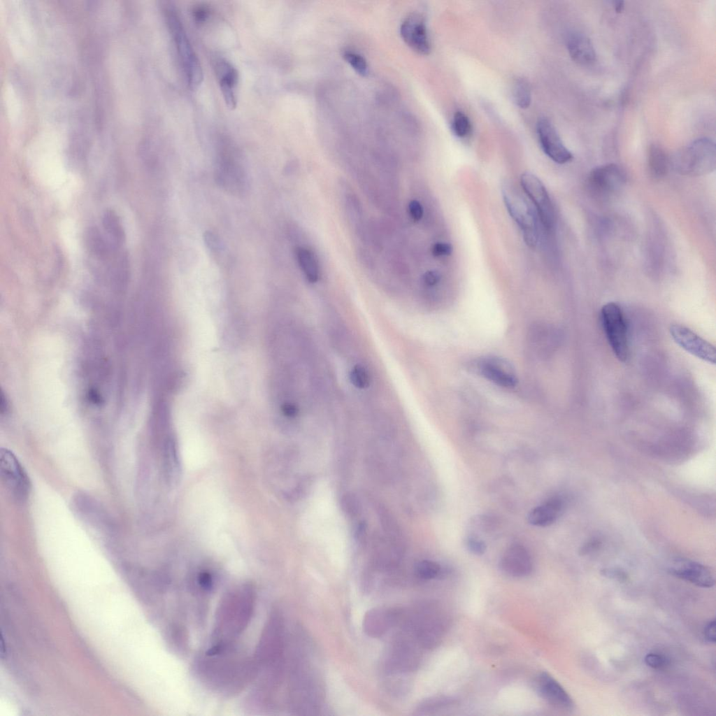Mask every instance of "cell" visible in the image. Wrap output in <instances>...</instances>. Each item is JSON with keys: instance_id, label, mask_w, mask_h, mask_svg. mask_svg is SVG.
Wrapping results in <instances>:
<instances>
[{"instance_id": "6da1fadb", "label": "cell", "mask_w": 716, "mask_h": 716, "mask_svg": "<svg viewBox=\"0 0 716 716\" xmlns=\"http://www.w3.org/2000/svg\"><path fill=\"white\" fill-rule=\"evenodd\" d=\"M314 652L307 645L297 652L290 676V700L294 710L315 715L324 699V688Z\"/></svg>"}, {"instance_id": "7a4b0ae2", "label": "cell", "mask_w": 716, "mask_h": 716, "mask_svg": "<svg viewBox=\"0 0 716 716\" xmlns=\"http://www.w3.org/2000/svg\"><path fill=\"white\" fill-rule=\"evenodd\" d=\"M252 587L244 586L229 594L220 610L214 631L216 643L229 644L230 638L241 633L247 625L253 608Z\"/></svg>"}, {"instance_id": "3957f363", "label": "cell", "mask_w": 716, "mask_h": 716, "mask_svg": "<svg viewBox=\"0 0 716 716\" xmlns=\"http://www.w3.org/2000/svg\"><path fill=\"white\" fill-rule=\"evenodd\" d=\"M438 610L430 603L420 604L403 622V629L413 636L420 647H434L443 636L445 621Z\"/></svg>"}, {"instance_id": "277c9868", "label": "cell", "mask_w": 716, "mask_h": 716, "mask_svg": "<svg viewBox=\"0 0 716 716\" xmlns=\"http://www.w3.org/2000/svg\"><path fill=\"white\" fill-rule=\"evenodd\" d=\"M166 18L173 38L181 66L191 89L199 87L203 78L202 66L187 36L180 17L173 7L166 9Z\"/></svg>"}, {"instance_id": "5b68a950", "label": "cell", "mask_w": 716, "mask_h": 716, "mask_svg": "<svg viewBox=\"0 0 716 716\" xmlns=\"http://www.w3.org/2000/svg\"><path fill=\"white\" fill-rule=\"evenodd\" d=\"M672 164L682 175L699 176L715 169L716 152L713 141L701 138L680 150L673 158Z\"/></svg>"}, {"instance_id": "8992f818", "label": "cell", "mask_w": 716, "mask_h": 716, "mask_svg": "<svg viewBox=\"0 0 716 716\" xmlns=\"http://www.w3.org/2000/svg\"><path fill=\"white\" fill-rule=\"evenodd\" d=\"M419 646L413 636L403 629L387 649L384 660L385 672L390 675H400L413 671L420 661Z\"/></svg>"}, {"instance_id": "52a82bcc", "label": "cell", "mask_w": 716, "mask_h": 716, "mask_svg": "<svg viewBox=\"0 0 716 716\" xmlns=\"http://www.w3.org/2000/svg\"><path fill=\"white\" fill-rule=\"evenodd\" d=\"M504 203L511 217L520 227L525 243L535 248L538 239L536 216L528 202L510 185L502 187Z\"/></svg>"}, {"instance_id": "ba28073f", "label": "cell", "mask_w": 716, "mask_h": 716, "mask_svg": "<svg viewBox=\"0 0 716 716\" xmlns=\"http://www.w3.org/2000/svg\"><path fill=\"white\" fill-rule=\"evenodd\" d=\"M601 317L603 330L613 353L620 361L625 362L629 351L627 327L621 308L616 303H607L601 308Z\"/></svg>"}, {"instance_id": "9c48e42d", "label": "cell", "mask_w": 716, "mask_h": 716, "mask_svg": "<svg viewBox=\"0 0 716 716\" xmlns=\"http://www.w3.org/2000/svg\"><path fill=\"white\" fill-rule=\"evenodd\" d=\"M520 183L535 205L543 225L547 229L552 228L555 222L554 208L543 182L534 173L524 172L521 175Z\"/></svg>"}, {"instance_id": "30bf717a", "label": "cell", "mask_w": 716, "mask_h": 716, "mask_svg": "<svg viewBox=\"0 0 716 716\" xmlns=\"http://www.w3.org/2000/svg\"><path fill=\"white\" fill-rule=\"evenodd\" d=\"M673 340L689 354L706 362L715 364V346L689 328L678 324L669 327Z\"/></svg>"}, {"instance_id": "8fae6325", "label": "cell", "mask_w": 716, "mask_h": 716, "mask_svg": "<svg viewBox=\"0 0 716 716\" xmlns=\"http://www.w3.org/2000/svg\"><path fill=\"white\" fill-rule=\"evenodd\" d=\"M1 476L6 487L17 498H24L29 489V482L15 455L6 449L0 452Z\"/></svg>"}, {"instance_id": "7c38bea8", "label": "cell", "mask_w": 716, "mask_h": 716, "mask_svg": "<svg viewBox=\"0 0 716 716\" xmlns=\"http://www.w3.org/2000/svg\"><path fill=\"white\" fill-rule=\"evenodd\" d=\"M536 129L541 148L549 158L559 164L571 161L572 153L564 145L555 127L547 118L539 119Z\"/></svg>"}, {"instance_id": "4fadbf2b", "label": "cell", "mask_w": 716, "mask_h": 716, "mask_svg": "<svg viewBox=\"0 0 716 716\" xmlns=\"http://www.w3.org/2000/svg\"><path fill=\"white\" fill-rule=\"evenodd\" d=\"M400 34L405 43L414 51L428 55L431 42L424 16L418 13L408 15L401 22Z\"/></svg>"}, {"instance_id": "5bb4252c", "label": "cell", "mask_w": 716, "mask_h": 716, "mask_svg": "<svg viewBox=\"0 0 716 716\" xmlns=\"http://www.w3.org/2000/svg\"><path fill=\"white\" fill-rule=\"evenodd\" d=\"M668 571L671 575L700 587L709 588L715 585L714 575L708 567L687 559H675L668 566Z\"/></svg>"}, {"instance_id": "9a60e30c", "label": "cell", "mask_w": 716, "mask_h": 716, "mask_svg": "<svg viewBox=\"0 0 716 716\" xmlns=\"http://www.w3.org/2000/svg\"><path fill=\"white\" fill-rule=\"evenodd\" d=\"M403 612L397 608L378 607L368 610L363 619V630L372 638H379L401 620Z\"/></svg>"}, {"instance_id": "2e32d148", "label": "cell", "mask_w": 716, "mask_h": 716, "mask_svg": "<svg viewBox=\"0 0 716 716\" xmlns=\"http://www.w3.org/2000/svg\"><path fill=\"white\" fill-rule=\"evenodd\" d=\"M535 685L538 694L550 704L565 711L574 709L575 704L572 698L549 673L543 672L538 674Z\"/></svg>"}, {"instance_id": "e0dca14e", "label": "cell", "mask_w": 716, "mask_h": 716, "mask_svg": "<svg viewBox=\"0 0 716 716\" xmlns=\"http://www.w3.org/2000/svg\"><path fill=\"white\" fill-rule=\"evenodd\" d=\"M480 373L494 384L510 388L517 383L516 373L506 360L495 357L482 359L478 365Z\"/></svg>"}, {"instance_id": "ac0fdd59", "label": "cell", "mask_w": 716, "mask_h": 716, "mask_svg": "<svg viewBox=\"0 0 716 716\" xmlns=\"http://www.w3.org/2000/svg\"><path fill=\"white\" fill-rule=\"evenodd\" d=\"M588 180L594 191L610 194L618 191L623 186L625 176L617 165L608 164L592 169Z\"/></svg>"}, {"instance_id": "d6986e66", "label": "cell", "mask_w": 716, "mask_h": 716, "mask_svg": "<svg viewBox=\"0 0 716 716\" xmlns=\"http://www.w3.org/2000/svg\"><path fill=\"white\" fill-rule=\"evenodd\" d=\"M501 570L513 577H524L531 573L533 561L528 550L519 544L510 545L500 560Z\"/></svg>"}, {"instance_id": "ffe728a7", "label": "cell", "mask_w": 716, "mask_h": 716, "mask_svg": "<svg viewBox=\"0 0 716 716\" xmlns=\"http://www.w3.org/2000/svg\"><path fill=\"white\" fill-rule=\"evenodd\" d=\"M215 73L226 105L230 109L236 106V88L238 80L236 69L226 59H219L215 62Z\"/></svg>"}, {"instance_id": "44dd1931", "label": "cell", "mask_w": 716, "mask_h": 716, "mask_svg": "<svg viewBox=\"0 0 716 716\" xmlns=\"http://www.w3.org/2000/svg\"><path fill=\"white\" fill-rule=\"evenodd\" d=\"M567 49L571 59L580 65L592 64L596 54L591 40L585 35L571 34L567 38Z\"/></svg>"}, {"instance_id": "7402d4cb", "label": "cell", "mask_w": 716, "mask_h": 716, "mask_svg": "<svg viewBox=\"0 0 716 716\" xmlns=\"http://www.w3.org/2000/svg\"><path fill=\"white\" fill-rule=\"evenodd\" d=\"M563 508L564 501L561 498L552 497L543 504L534 508L529 513L528 522L537 527L550 526L560 515Z\"/></svg>"}, {"instance_id": "603a6c76", "label": "cell", "mask_w": 716, "mask_h": 716, "mask_svg": "<svg viewBox=\"0 0 716 716\" xmlns=\"http://www.w3.org/2000/svg\"><path fill=\"white\" fill-rule=\"evenodd\" d=\"M671 161L666 153L659 146L652 145L647 154V165L650 174L660 178L665 176L668 171Z\"/></svg>"}, {"instance_id": "cb8c5ba5", "label": "cell", "mask_w": 716, "mask_h": 716, "mask_svg": "<svg viewBox=\"0 0 716 716\" xmlns=\"http://www.w3.org/2000/svg\"><path fill=\"white\" fill-rule=\"evenodd\" d=\"M296 257L299 265L307 280L315 282L319 278V267L316 259L308 249L297 248Z\"/></svg>"}, {"instance_id": "d4e9b609", "label": "cell", "mask_w": 716, "mask_h": 716, "mask_svg": "<svg viewBox=\"0 0 716 716\" xmlns=\"http://www.w3.org/2000/svg\"><path fill=\"white\" fill-rule=\"evenodd\" d=\"M102 224L106 231L117 245H122L126 236L123 225L117 213L112 209H107L103 214Z\"/></svg>"}, {"instance_id": "484cf974", "label": "cell", "mask_w": 716, "mask_h": 716, "mask_svg": "<svg viewBox=\"0 0 716 716\" xmlns=\"http://www.w3.org/2000/svg\"><path fill=\"white\" fill-rule=\"evenodd\" d=\"M86 243L90 251L99 259L108 253L107 243L98 228L92 227L86 234Z\"/></svg>"}, {"instance_id": "4316f807", "label": "cell", "mask_w": 716, "mask_h": 716, "mask_svg": "<svg viewBox=\"0 0 716 716\" xmlns=\"http://www.w3.org/2000/svg\"><path fill=\"white\" fill-rule=\"evenodd\" d=\"M455 701L445 696H436L425 699L422 701L416 708L415 715H434L438 711L454 705Z\"/></svg>"}, {"instance_id": "83f0119b", "label": "cell", "mask_w": 716, "mask_h": 716, "mask_svg": "<svg viewBox=\"0 0 716 716\" xmlns=\"http://www.w3.org/2000/svg\"><path fill=\"white\" fill-rule=\"evenodd\" d=\"M513 99L521 108H527L531 101V91L529 83L524 78H517L512 88Z\"/></svg>"}, {"instance_id": "f1b7e54d", "label": "cell", "mask_w": 716, "mask_h": 716, "mask_svg": "<svg viewBox=\"0 0 716 716\" xmlns=\"http://www.w3.org/2000/svg\"><path fill=\"white\" fill-rule=\"evenodd\" d=\"M342 54L345 60L357 73L361 76H366L368 73L367 61L361 54L348 48L344 50Z\"/></svg>"}, {"instance_id": "f546056e", "label": "cell", "mask_w": 716, "mask_h": 716, "mask_svg": "<svg viewBox=\"0 0 716 716\" xmlns=\"http://www.w3.org/2000/svg\"><path fill=\"white\" fill-rule=\"evenodd\" d=\"M452 129L457 137L465 138L471 134L472 126L469 118L464 113L457 111L452 118Z\"/></svg>"}, {"instance_id": "4dcf8cb0", "label": "cell", "mask_w": 716, "mask_h": 716, "mask_svg": "<svg viewBox=\"0 0 716 716\" xmlns=\"http://www.w3.org/2000/svg\"><path fill=\"white\" fill-rule=\"evenodd\" d=\"M415 573L421 579L431 580L438 576L441 573V566L435 561L422 560L417 564Z\"/></svg>"}, {"instance_id": "1f68e13d", "label": "cell", "mask_w": 716, "mask_h": 716, "mask_svg": "<svg viewBox=\"0 0 716 716\" xmlns=\"http://www.w3.org/2000/svg\"><path fill=\"white\" fill-rule=\"evenodd\" d=\"M350 380L352 384L359 389L367 388L370 385V378L367 371L361 365L354 366L350 372Z\"/></svg>"}, {"instance_id": "d6a6232c", "label": "cell", "mask_w": 716, "mask_h": 716, "mask_svg": "<svg viewBox=\"0 0 716 716\" xmlns=\"http://www.w3.org/2000/svg\"><path fill=\"white\" fill-rule=\"evenodd\" d=\"M644 661L647 666L654 669L663 668L666 667L668 663L666 657L656 652H650L647 654L644 658Z\"/></svg>"}, {"instance_id": "836d02e7", "label": "cell", "mask_w": 716, "mask_h": 716, "mask_svg": "<svg viewBox=\"0 0 716 716\" xmlns=\"http://www.w3.org/2000/svg\"><path fill=\"white\" fill-rule=\"evenodd\" d=\"M466 545L469 552L476 555H481L486 550L484 541L474 537L468 538L466 540Z\"/></svg>"}, {"instance_id": "e575fe53", "label": "cell", "mask_w": 716, "mask_h": 716, "mask_svg": "<svg viewBox=\"0 0 716 716\" xmlns=\"http://www.w3.org/2000/svg\"><path fill=\"white\" fill-rule=\"evenodd\" d=\"M453 248L451 244L445 242H438L433 245L431 253L434 257H442L450 255Z\"/></svg>"}, {"instance_id": "d590c367", "label": "cell", "mask_w": 716, "mask_h": 716, "mask_svg": "<svg viewBox=\"0 0 716 716\" xmlns=\"http://www.w3.org/2000/svg\"><path fill=\"white\" fill-rule=\"evenodd\" d=\"M601 575L619 582H626L629 578L626 573L617 568H604L601 571Z\"/></svg>"}, {"instance_id": "8d00e7d4", "label": "cell", "mask_w": 716, "mask_h": 716, "mask_svg": "<svg viewBox=\"0 0 716 716\" xmlns=\"http://www.w3.org/2000/svg\"><path fill=\"white\" fill-rule=\"evenodd\" d=\"M408 211L410 217L415 221H419L422 217L423 208L417 200H412L409 202Z\"/></svg>"}, {"instance_id": "74e56055", "label": "cell", "mask_w": 716, "mask_h": 716, "mask_svg": "<svg viewBox=\"0 0 716 716\" xmlns=\"http://www.w3.org/2000/svg\"><path fill=\"white\" fill-rule=\"evenodd\" d=\"M441 278V273L436 270L426 271L422 275L423 282L429 287L434 286L439 282Z\"/></svg>"}, {"instance_id": "f35d334b", "label": "cell", "mask_w": 716, "mask_h": 716, "mask_svg": "<svg viewBox=\"0 0 716 716\" xmlns=\"http://www.w3.org/2000/svg\"><path fill=\"white\" fill-rule=\"evenodd\" d=\"M198 585L204 591H210L213 587L212 576L208 572H201L198 575Z\"/></svg>"}, {"instance_id": "ab89813d", "label": "cell", "mask_w": 716, "mask_h": 716, "mask_svg": "<svg viewBox=\"0 0 716 716\" xmlns=\"http://www.w3.org/2000/svg\"><path fill=\"white\" fill-rule=\"evenodd\" d=\"M703 637L709 643H715L716 640L715 635V619L710 620L703 629Z\"/></svg>"}, {"instance_id": "60d3db41", "label": "cell", "mask_w": 716, "mask_h": 716, "mask_svg": "<svg viewBox=\"0 0 716 716\" xmlns=\"http://www.w3.org/2000/svg\"><path fill=\"white\" fill-rule=\"evenodd\" d=\"M208 14V8L203 6H198L192 11L193 17L197 22H203L207 19Z\"/></svg>"}, {"instance_id": "b9f144b4", "label": "cell", "mask_w": 716, "mask_h": 716, "mask_svg": "<svg viewBox=\"0 0 716 716\" xmlns=\"http://www.w3.org/2000/svg\"><path fill=\"white\" fill-rule=\"evenodd\" d=\"M343 501V505L348 513L352 514L356 512L358 506L357 499L354 496H345Z\"/></svg>"}, {"instance_id": "7bdbcfd3", "label": "cell", "mask_w": 716, "mask_h": 716, "mask_svg": "<svg viewBox=\"0 0 716 716\" xmlns=\"http://www.w3.org/2000/svg\"><path fill=\"white\" fill-rule=\"evenodd\" d=\"M284 413L289 417H294L298 413V408L294 404L287 403L283 407Z\"/></svg>"}, {"instance_id": "ee69618b", "label": "cell", "mask_w": 716, "mask_h": 716, "mask_svg": "<svg viewBox=\"0 0 716 716\" xmlns=\"http://www.w3.org/2000/svg\"><path fill=\"white\" fill-rule=\"evenodd\" d=\"M613 6L616 13H621L624 8V3L622 1H613Z\"/></svg>"}]
</instances>
